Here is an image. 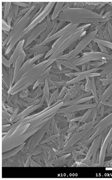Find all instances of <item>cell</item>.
<instances>
[{
  "label": "cell",
  "instance_id": "cell-9",
  "mask_svg": "<svg viewBox=\"0 0 112 180\" xmlns=\"http://www.w3.org/2000/svg\"><path fill=\"white\" fill-rule=\"evenodd\" d=\"M51 47L49 46H34L33 47L29 48H26L24 50L26 53L29 55H38L46 53L50 51Z\"/></svg>",
  "mask_w": 112,
  "mask_h": 180
},
{
  "label": "cell",
  "instance_id": "cell-31",
  "mask_svg": "<svg viewBox=\"0 0 112 180\" xmlns=\"http://www.w3.org/2000/svg\"><path fill=\"white\" fill-rule=\"evenodd\" d=\"M58 93V90H56V91L53 93V94L51 96V98H50V100H49V102L48 103V105H50L52 104L54 99H55V98L56 97V96L57 95Z\"/></svg>",
  "mask_w": 112,
  "mask_h": 180
},
{
  "label": "cell",
  "instance_id": "cell-20",
  "mask_svg": "<svg viewBox=\"0 0 112 180\" xmlns=\"http://www.w3.org/2000/svg\"><path fill=\"white\" fill-rule=\"evenodd\" d=\"M106 61L107 60H99L91 62V67H93V68L100 67L106 64Z\"/></svg>",
  "mask_w": 112,
  "mask_h": 180
},
{
  "label": "cell",
  "instance_id": "cell-16",
  "mask_svg": "<svg viewBox=\"0 0 112 180\" xmlns=\"http://www.w3.org/2000/svg\"><path fill=\"white\" fill-rule=\"evenodd\" d=\"M55 62H59L62 65H63V66H64L65 67L68 68L70 69L71 70H74L77 72H82L79 68L75 66L71 62H69L66 60H59V59H55Z\"/></svg>",
  "mask_w": 112,
  "mask_h": 180
},
{
  "label": "cell",
  "instance_id": "cell-33",
  "mask_svg": "<svg viewBox=\"0 0 112 180\" xmlns=\"http://www.w3.org/2000/svg\"><path fill=\"white\" fill-rule=\"evenodd\" d=\"M109 4L110 5H111V6L112 7V4H111V3H109Z\"/></svg>",
  "mask_w": 112,
  "mask_h": 180
},
{
  "label": "cell",
  "instance_id": "cell-1",
  "mask_svg": "<svg viewBox=\"0 0 112 180\" xmlns=\"http://www.w3.org/2000/svg\"><path fill=\"white\" fill-rule=\"evenodd\" d=\"M111 19V17L100 15L93 10L75 8L62 10L57 18L58 21L80 24L107 22Z\"/></svg>",
  "mask_w": 112,
  "mask_h": 180
},
{
  "label": "cell",
  "instance_id": "cell-10",
  "mask_svg": "<svg viewBox=\"0 0 112 180\" xmlns=\"http://www.w3.org/2000/svg\"><path fill=\"white\" fill-rule=\"evenodd\" d=\"M25 42V40H22L20 41L17 44L15 50L13 52L12 55L9 60V64L10 65V66L14 64V62H15L17 59L20 56L22 51L24 50Z\"/></svg>",
  "mask_w": 112,
  "mask_h": 180
},
{
  "label": "cell",
  "instance_id": "cell-21",
  "mask_svg": "<svg viewBox=\"0 0 112 180\" xmlns=\"http://www.w3.org/2000/svg\"><path fill=\"white\" fill-rule=\"evenodd\" d=\"M12 3L15 5H17L19 7H21L24 8H29L33 6L32 4V2H28L27 3L26 2H20V1H13L12 2Z\"/></svg>",
  "mask_w": 112,
  "mask_h": 180
},
{
  "label": "cell",
  "instance_id": "cell-32",
  "mask_svg": "<svg viewBox=\"0 0 112 180\" xmlns=\"http://www.w3.org/2000/svg\"><path fill=\"white\" fill-rule=\"evenodd\" d=\"M87 71V63L83 64L82 65V72H83V71Z\"/></svg>",
  "mask_w": 112,
  "mask_h": 180
},
{
  "label": "cell",
  "instance_id": "cell-23",
  "mask_svg": "<svg viewBox=\"0 0 112 180\" xmlns=\"http://www.w3.org/2000/svg\"><path fill=\"white\" fill-rule=\"evenodd\" d=\"M112 91V85L109 88H108V89L106 91V93L103 96L102 98V102H104V101H106L107 99V98L111 95Z\"/></svg>",
  "mask_w": 112,
  "mask_h": 180
},
{
  "label": "cell",
  "instance_id": "cell-13",
  "mask_svg": "<svg viewBox=\"0 0 112 180\" xmlns=\"http://www.w3.org/2000/svg\"><path fill=\"white\" fill-rule=\"evenodd\" d=\"M91 56L98 59L99 60H108L112 59V56L111 55H107L100 52H91L85 53L82 55Z\"/></svg>",
  "mask_w": 112,
  "mask_h": 180
},
{
  "label": "cell",
  "instance_id": "cell-19",
  "mask_svg": "<svg viewBox=\"0 0 112 180\" xmlns=\"http://www.w3.org/2000/svg\"><path fill=\"white\" fill-rule=\"evenodd\" d=\"M2 72H3V80L6 83V85L9 87V86H10L9 74L8 73L7 70L4 68V65H3V67H2Z\"/></svg>",
  "mask_w": 112,
  "mask_h": 180
},
{
  "label": "cell",
  "instance_id": "cell-28",
  "mask_svg": "<svg viewBox=\"0 0 112 180\" xmlns=\"http://www.w3.org/2000/svg\"><path fill=\"white\" fill-rule=\"evenodd\" d=\"M98 44V47H99V48H100V50L101 51V52L105 53V54L109 55L106 47H105V46H103L102 44Z\"/></svg>",
  "mask_w": 112,
  "mask_h": 180
},
{
  "label": "cell",
  "instance_id": "cell-5",
  "mask_svg": "<svg viewBox=\"0 0 112 180\" xmlns=\"http://www.w3.org/2000/svg\"><path fill=\"white\" fill-rule=\"evenodd\" d=\"M56 2H52V1L48 2L42 12L35 19H34L33 21H32L28 27H27V28L25 30L24 35L31 30L35 27H37L38 25L43 22L44 19H46L48 16L49 15L50 13L51 12Z\"/></svg>",
  "mask_w": 112,
  "mask_h": 180
},
{
  "label": "cell",
  "instance_id": "cell-12",
  "mask_svg": "<svg viewBox=\"0 0 112 180\" xmlns=\"http://www.w3.org/2000/svg\"><path fill=\"white\" fill-rule=\"evenodd\" d=\"M19 12V7L12 3L10 11L9 12L6 19L7 22L10 27H12L11 24H12L13 22L14 21L16 18L18 16Z\"/></svg>",
  "mask_w": 112,
  "mask_h": 180
},
{
  "label": "cell",
  "instance_id": "cell-29",
  "mask_svg": "<svg viewBox=\"0 0 112 180\" xmlns=\"http://www.w3.org/2000/svg\"><path fill=\"white\" fill-rule=\"evenodd\" d=\"M2 62H3V65H4L8 68H10L11 66L9 64V60H7L4 55L2 56Z\"/></svg>",
  "mask_w": 112,
  "mask_h": 180
},
{
  "label": "cell",
  "instance_id": "cell-2",
  "mask_svg": "<svg viewBox=\"0 0 112 180\" xmlns=\"http://www.w3.org/2000/svg\"><path fill=\"white\" fill-rule=\"evenodd\" d=\"M55 62V59H47L35 65L30 69L17 81L15 85L10 89L9 94H15L29 86L46 73L50 68L52 64Z\"/></svg>",
  "mask_w": 112,
  "mask_h": 180
},
{
  "label": "cell",
  "instance_id": "cell-22",
  "mask_svg": "<svg viewBox=\"0 0 112 180\" xmlns=\"http://www.w3.org/2000/svg\"><path fill=\"white\" fill-rule=\"evenodd\" d=\"M104 40L110 42L109 35L108 33V26H107V23L104 26Z\"/></svg>",
  "mask_w": 112,
  "mask_h": 180
},
{
  "label": "cell",
  "instance_id": "cell-26",
  "mask_svg": "<svg viewBox=\"0 0 112 180\" xmlns=\"http://www.w3.org/2000/svg\"><path fill=\"white\" fill-rule=\"evenodd\" d=\"M66 23V22L59 21L58 22L57 26V28H56V32H57L58 31L64 28V27H65L64 25H65Z\"/></svg>",
  "mask_w": 112,
  "mask_h": 180
},
{
  "label": "cell",
  "instance_id": "cell-6",
  "mask_svg": "<svg viewBox=\"0 0 112 180\" xmlns=\"http://www.w3.org/2000/svg\"><path fill=\"white\" fill-rule=\"evenodd\" d=\"M79 25H80V24L69 23V24H68L67 25L65 26V27H64V28H62L61 30H60L57 32L55 33V34L53 35V36L49 37L47 39H46L44 42H42V43L39 44L35 45V46H46L47 44L52 42L53 41L57 39L58 38L60 37L62 35H64L66 33L73 32L75 29L78 28Z\"/></svg>",
  "mask_w": 112,
  "mask_h": 180
},
{
  "label": "cell",
  "instance_id": "cell-4",
  "mask_svg": "<svg viewBox=\"0 0 112 180\" xmlns=\"http://www.w3.org/2000/svg\"><path fill=\"white\" fill-rule=\"evenodd\" d=\"M97 32V30H95L91 33H88L79 41L76 47H75V49L73 50V51H71L70 52L65 55L59 56L55 59L59 60L69 61L74 58L76 56H78L79 54L81 53L84 50V49L87 47L88 44L95 38Z\"/></svg>",
  "mask_w": 112,
  "mask_h": 180
},
{
  "label": "cell",
  "instance_id": "cell-27",
  "mask_svg": "<svg viewBox=\"0 0 112 180\" xmlns=\"http://www.w3.org/2000/svg\"><path fill=\"white\" fill-rule=\"evenodd\" d=\"M107 26H108V33L109 35L110 42L112 43V25L110 22L109 20L107 22Z\"/></svg>",
  "mask_w": 112,
  "mask_h": 180
},
{
  "label": "cell",
  "instance_id": "cell-18",
  "mask_svg": "<svg viewBox=\"0 0 112 180\" xmlns=\"http://www.w3.org/2000/svg\"><path fill=\"white\" fill-rule=\"evenodd\" d=\"M94 41L96 42L97 44H100L104 46L106 48H109L112 50V43L109 41H106L104 40H100L95 38Z\"/></svg>",
  "mask_w": 112,
  "mask_h": 180
},
{
  "label": "cell",
  "instance_id": "cell-15",
  "mask_svg": "<svg viewBox=\"0 0 112 180\" xmlns=\"http://www.w3.org/2000/svg\"><path fill=\"white\" fill-rule=\"evenodd\" d=\"M65 2H56L55 5L54 10L51 16V19L54 20L58 17L60 13L61 12L62 9L64 5Z\"/></svg>",
  "mask_w": 112,
  "mask_h": 180
},
{
  "label": "cell",
  "instance_id": "cell-11",
  "mask_svg": "<svg viewBox=\"0 0 112 180\" xmlns=\"http://www.w3.org/2000/svg\"><path fill=\"white\" fill-rule=\"evenodd\" d=\"M27 57V55L25 51L23 50L22 52L21 53L20 56L19 57L17 60L15 62V70H14V76L13 83L14 82H16L18 74L19 73V70H21L22 66L24 63Z\"/></svg>",
  "mask_w": 112,
  "mask_h": 180
},
{
  "label": "cell",
  "instance_id": "cell-17",
  "mask_svg": "<svg viewBox=\"0 0 112 180\" xmlns=\"http://www.w3.org/2000/svg\"><path fill=\"white\" fill-rule=\"evenodd\" d=\"M3 19L5 20L6 19L7 17L8 16L9 12L10 11V8L12 5V2L10 1H7V2H3Z\"/></svg>",
  "mask_w": 112,
  "mask_h": 180
},
{
  "label": "cell",
  "instance_id": "cell-7",
  "mask_svg": "<svg viewBox=\"0 0 112 180\" xmlns=\"http://www.w3.org/2000/svg\"><path fill=\"white\" fill-rule=\"evenodd\" d=\"M46 28H47V24L46 20L42 22V23L39 24L37 27L32 29L28 37L25 40V42L24 46V50L27 47H28V46L35 40H36V39L40 36L41 33L46 30Z\"/></svg>",
  "mask_w": 112,
  "mask_h": 180
},
{
  "label": "cell",
  "instance_id": "cell-14",
  "mask_svg": "<svg viewBox=\"0 0 112 180\" xmlns=\"http://www.w3.org/2000/svg\"><path fill=\"white\" fill-rule=\"evenodd\" d=\"M97 60H99V59L95 58L94 57L86 56V55H83L82 57H80L78 59L75 60L72 64L77 67V66H80V65L89 62H92V61H97Z\"/></svg>",
  "mask_w": 112,
  "mask_h": 180
},
{
  "label": "cell",
  "instance_id": "cell-3",
  "mask_svg": "<svg viewBox=\"0 0 112 180\" xmlns=\"http://www.w3.org/2000/svg\"><path fill=\"white\" fill-rule=\"evenodd\" d=\"M91 24H85V25L80 26L75 29L73 33L66 38L64 42L60 45V46L56 50V51L48 59H55L59 56L64 55V53L66 50L67 49L71 46L74 43L81 39L82 37L86 36L87 33V30L91 26Z\"/></svg>",
  "mask_w": 112,
  "mask_h": 180
},
{
  "label": "cell",
  "instance_id": "cell-25",
  "mask_svg": "<svg viewBox=\"0 0 112 180\" xmlns=\"http://www.w3.org/2000/svg\"><path fill=\"white\" fill-rule=\"evenodd\" d=\"M74 3H75V2H67V3H64V5L62 9V11L73 8Z\"/></svg>",
  "mask_w": 112,
  "mask_h": 180
},
{
  "label": "cell",
  "instance_id": "cell-8",
  "mask_svg": "<svg viewBox=\"0 0 112 180\" xmlns=\"http://www.w3.org/2000/svg\"><path fill=\"white\" fill-rule=\"evenodd\" d=\"M46 53H43L41 55H35L34 57L31 58L29 59L28 60L26 61L24 63L23 65L22 66L21 68V70H19V73L18 74V77H17V79L16 80V82H17L19 79H21L22 77V76L25 73L27 72L28 70L30 69L32 67L35 65V63L38 61V60L42 58L44 56L46 55Z\"/></svg>",
  "mask_w": 112,
  "mask_h": 180
},
{
  "label": "cell",
  "instance_id": "cell-24",
  "mask_svg": "<svg viewBox=\"0 0 112 180\" xmlns=\"http://www.w3.org/2000/svg\"><path fill=\"white\" fill-rule=\"evenodd\" d=\"M2 28L3 30L7 31H10L12 30V27H10L8 25L6 21L4 19H2Z\"/></svg>",
  "mask_w": 112,
  "mask_h": 180
},
{
  "label": "cell",
  "instance_id": "cell-30",
  "mask_svg": "<svg viewBox=\"0 0 112 180\" xmlns=\"http://www.w3.org/2000/svg\"><path fill=\"white\" fill-rule=\"evenodd\" d=\"M91 43L93 46V52H98L100 48L98 47V44L95 42L94 39L92 41Z\"/></svg>",
  "mask_w": 112,
  "mask_h": 180
}]
</instances>
